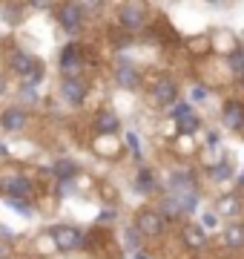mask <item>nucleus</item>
Wrapping results in <instances>:
<instances>
[{
	"instance_id": "obj_1",
	"label": "nucleus",
	"mask_w": 244,
	"mask_h": 259,
	"mask_svg": "<svg viewBox=\"0 0 244 259\" xmlns=\"http://www.w3.org/2000/svg\"><path fill=\"white\" fill-rule=\"evenodd\" d=\"M135 231L141 236H161L164 233V216L155 210H138L135 216Z\"/></svg>"
},
{
	"instance_id": "obj_2",
	"label": "nucleus",
	"mask_w": 244,
	"mask_h": 259,
	"mask_svg": "<svg viewBox=\"0 0 244 259\" xmlns=\"http://www.w3.org/2000/svg\"><path fill=\"white\" fill-rule=\"evenodd\" d=\"M57 20H60V26H64L69 35H75V32H81V26H84V12H81L78 3H64V6L57 9Z\"/></svg>"
},
{
	"instance_id": "obj_3",
	"label": "nucleus",
	"mask_w": 244,
	"mask_h": 259,
	"mask_svg": "<svg viewBox=\"0 0 244 259\" xmlns=\"http://www.w3.org/2000/svg\"><path fill=\"white\" fill-rule=\"evenodd\" d=\"M52 242L57 245V250H75L81 245V233L78 228H69V225H55L52 231H49Z\"/></svg>"
},
{
	"instance_id": "obj_4",
	"label": "nucleus",
	"mask_w": 244,
	"mask_h": 259,
	"mask_svg": "<svg viewBox=\"0 0 244 259\" xmlns=\"http://www.w3.org/2000/svg\"><path fill=\"white\" fill-rule=\"evenodd\" d=\"M172 118H175V127H178L181 136H190V133H196V130H198L196 112L190 110L187 104H178V107L172 110Z\"/></svg>"
},
{
	"instance_id": "obj_5",
	"label": "nucleus",
	"mask_w": 244,
	"mask_h": 259,
	"mask_svg": "<svg viewBox=\"0 0 244 259\" xmlns=\"http://www.w3.org/2000/svg\"><path fill=\"white\" fill-rule=\"evenodd\" d=\"M175 93H178V87L172 83V78H158L155 87H152V101L158 104V107H169V104L175 101Z\"/></svg>"
},
{
	"instance_id": "obj_6",
	"label": "nucleus",
	"mask_w": 244,
	"mask_h": 259,
	"mask_svg": "<svg viewBox=\"0 0 244 259\" xmlns=\"http://www.w3.org/2000/svg\"><path fill=\"white\" fill-rule=\"evenodd\" d=\"M60 93H64V98L69 104H84L86 98V83L81 81V78H64V83H60Z\"/></svg>"
},
{
	"instance_id": "obj_7",
	"label": "nucleus",
	"mask_w": 244,
	"mask_h": 259,
	"mask_svg": "<svg viewBox=\"0 0 244 259\" xmlns=\"http://www.w3.org/2000/svg\"><path fill=\"white\" fill-rule=\"evenodd\" d=\"M115 81L121 83L124 90H138V83H141V75H138V69L132 64H118L115 66Z\"/></svg>"
},
{
	"instance_id": "obj_8",
	"label": "nucleus",
	"mask_w": 244,
	"mask_h": 259,
	"mask_svg": "<svg viewBox=\"0 0 244 259\" xmlns=\"http://www.w3.org/2000/svg\"><path fill=\"white\" fill-rule=\"evenodd\" d=\"M118 20H121V26L127 29V32H135V29L144 26V9L141 6H135V3H130V6H124L121 9Z\"/></svg>"
},
{
	"instance_id": "obj_9",
	"label": "nucleus",
	"mask_w": 244,
	"mask_h": 259,
	"mask_svg": "<svg viewBox=\"0 0 244 259\" xmlns=\"http://www.w3.org/2000/svg\"><path fill=\"white\" fill-rule=\"evenodd\" d=\"M60 69H64L66 78H78V72H81V49L66 47L64 55H60Z\"/></svg>"
},
{
	"instance_id": "obj_10",
	"label": "nucleus",
	"mask_w": 244,
	"mask_h": 259,
	"mask_svg": "<svg viewBox=\"0 0 244 259\" xmlns=\"http://www.w3.org/2000/svg\"><path fill=\"white\" fill-rule=\"evenodd\" d=\"M221 118L230 130H244V104L238 101H227L224 104V112H221Z\"/></svg>"
},
{
	"instance_id": "obj_11",
	"label": "nucleus",
	"mask_w": 244,
	"mask_h": 259,
	"mask_svg": "<svg viewBox=\"0 0 244 259\" xmlns=\"http://www.w3.org/2000/svg\"><path fill=\"white\" fill-rule=\"evenodd\" d=\"M169 187H172V196H184V193H196V185H193V176L178 170L169 176Z\"/></svg>"
},
{
	"instance_id": "obj_12",
	"label": "nucleus",
	"mask_w": 244,
	"mask_h": 259,
	"mask_svg": "<svg viewBox=\"0 0 244 259\" xmlns=\"http://www.w3.org/2000/svg\"><path fill=\"white\" fill-rule=\"evenodd\" d=\"M181 242H184L187 248L196 250V248H201V245L207 242V231L201 228V225H187V228L181 231Z\"/></svg>"
},
{
	"instance_id": "obj_13",
	"label": "nucleus",
	"mask_w": 244,
	"mask_h": 259,
	"mask_svg": "<svg viewBox=\"0 0 244 259\" xmlns=\"http://www.w3.org/2000/svg\"><path fill=\"white\" fill-rule=\"evenodd\" d=\"M3 187H6L9 199H26V196L32 193V185H29L23 176H12L9 182H3Z\"/></svg>"
},
{
	"instance_id": "obj_14",
	"label": "nucleus",
	"mask_w": 244,
	"mask_h": 259,
	"mask_svg": "<svg viewBox=\"0 0 244 259\" xmlns=\"http://www.w3.org/2000/svg\"><path fill=\"white\" fill-rule=\"evenodd\" d=\"M9 64H12V69H15L18 75H29V69L38 64V61H35L32 55H26V52H15V55L9 58Z\"/></svg>"
},
{
	"instance_id": "obj_15",
	"label": "nucleus",
	"mask_w": 244,
	"mask_h": 259,
	"mask_svg": "<svg viewBox=\"0 0 244 259\" xmlns=\"http://www.w3.org/2000/svg\"><path fill=\"white\" fill-rule=\"evenodd\" d=\"M3 127L6 130H23V124H26V112L23 110H15V107H9V110L3 112Z\"/></svg>"
},
{
	"instance_id": "obj_16",
	"label": "nucleus",
	"mask_w": 244,
	"mask_h": 259,
	"mask_svg": "<svg viewBox=\"0 0 244 259\" xmlns=\"http://www.w3.org/2000/svg\"><path fill=\"white\" fill-rule=\"evenodd\" d=\"M224 242H227V248H241L244 245V225H238V222L227 225L224 228Z\"/></svg>"
},
{
	"instance_id": "obj_17",
	"label": "nucleus",
	"mask_w": 244,
	"mask_h": 259,
	"mask_svg": "<svg viewBox=\"0 0 244 259\" xmlns=\"http://www.w3.org/2000/svg\"><path fill=\"white\" fill-rule=\"evenodd\" d=\"M216 213H218V216H235V213H238V199H235L233 193L221 196L218 204H216Z\"/></svg>"
},
{
	"instance_id": "obj_18",
	"label": "nucleus",
	"mask_w": 244,
	"mask_h": 259,
	"mask_svg": "<svg viewBox=\"0 0 244 259\" xmlns=\"http://www.w3.org/2000/svg\"><path fill=\"white\" fill-rule=\"evenodd\" d=\"M75 173H78V164L72 161V158H57V164H55V176H57V179L69 182Z\"/></svg>"
},
{
	"instance_id": "obj_19",
	"label": "nucleus",
	"mask_w": 244,
	"mask_h": 259,
	"mask_svg": "<svg viewBox=\"0 0 244 259\" xmlns=\"http://www.w3.org/2000/svg\"><path fill=\"white\" fill-rule=\"evenodd\" d=\"M98 130H101V133H115V130H118V115H115L112 110H103L101 115H98Z\"/></svg>"
},
{
	"instance_id": "obj_20",
	"label": "nucleus",
	"mask_w": 244,
	"mask_h": 259,
	"mask_svg": "<svg viewBox=\"0 0 244 259\" xmlns=\"http://www.w3.org/2000/svg\"><path fill=\"white\" fill-rule=\"evenodd\" d=\"M138 190H141V193H152V190H155V176H152V170H141V173H138Z\"/></svg>"
},
{
	"instance_id": "obj_21",
	"label": "nucleus",
	"mask_w": 244,
	"mask_h": 259,
	"mask_svg": "<svg viewBox=\"0 0 244 259\" xmlns=\"http://www.w3.org/2000/svg\"><path fill=\"white\" fill-rule=\"evenodd\" d=\"M40 78H43V66H40V64H35L32 69H29V75H23V87L29 90V87H32V83H38Z\"/></svg>"
},
{
	"instance_id": "obj_22",
	"label": "nucleus",
	"mask_w": 244,
	"mask_h": 259,
	"mask_svg": "<svg viewBox=\"0 0 244 259\" xmlns=\"http://www.w3.org/2000/svg\"><path fill=\"white\" fill-rule=\"evenodd\" d=\"M164 213H167V216H172V219H175V216H181V213H184V207H181V202H178V199H175V196H169L167 202H164Z\"/></svg>"
},
{
	"instance_id": "obj_23",
	"label": "nucleus",
	"mask_w": 244,
	"mask_h": 259,
	"mask_svg": "<svg viewBox=\"0 0 244 259\" xmlns=\"http://www.w3.org/2000/svg\"><path fill=\"white\" fill-rule=\"evenodd\" d=\"M9 207H15L18 213H23V216H29V207H26V199H9Z\"/></svg>"
},
{
	"instance_id": "obj_24",
	"label": "nucleus",
	"mask_w": 244,
	"mask_h": 259,
	"mask_svg": "<svg viewBox=\"0 0 244 259\" xmlns=\"http://www.w3.org/2000/svg\"><path fill=\"white\" fill-rule=\"evenodd\" d=\"M230 66H233L235 72H244V55H241V52H233V58H230Z\"/></svg>"
},
{
	"instance_id": "obj_25",
	"label": "nucleus",
	"mask_w": 244,
	"mask_h": 259,
	"mask_svg": "<svg viewBox=\"0 0 244 259\" xmlns=\"http://www.w3.org/2000/svg\"><path fill=\"white\" fill-rule=\"evenodd\" d=\"M127 245L138 253V231H127Z\"/></svg>"
},
{
	"instance_id": "obj_26",
	"label": "nucleus",
	"mask_w": 244,
	"mask_h": 259,
	"mask_svg": "<svg viewBox=\"0 0 244 259\" xmlns=\"http://www.w3.org/2000/svg\"><path fill=\"white\" fill-rule=\"evenodd\" d=\"M127 141H130L132 153H135V156H138V139H135V133H127Z\"/></svg>"
},
{
	"instance_id": "obj_27",
	"label": "nucleus",
	"mask_w": 244,
	"mask_h": 259,
	"mask_svg": "<svg viewBox=\"0 0 244 259\" xmlns=\"http://www.w3.org/2000/svg\"><path fill=\"white\" fill-rule=\"evenodd\" d=\"M204 87H196V90H193V98H196V101H201V98H204Z\"/></svg>"
},
{
	"instance_id": "obj_28",
	"label": "nucleus",
	"mask_w": 244,
	"mask_h": 259,
	"mask_svg": "<svg viewBox=\"0 0 244 259\" xmlns=\"http://www.w3.org/2000/svg\"><path fill=\"white\" fill-rule=\"evenodd\" d=\"M204 225H207V228H213V225H216V213H207V216H204Z\"/></svg>"
},
{
	"instance_id": "obj_29",
	"label": "nucleus",
	"mask_w": 244,
	"mask_h": 259,
	"mask_svg": "<svg viewBox=\"0 0 244 259\" xmlns=\"http://www.w3.org/2000/svg\"><path fill=\"white\" fill-rule=\"evenodd\" d=\"M132 259H150V256H147V253H141V250H138V253H135V256H132Z\"/></svg>"
},
{
	"instance_id": "obj_30",
	"label": "nucleus",
	"mask_w": 244,
	"mask_h": 259,
	"mask_svg": "<svg viewBox=\"0 0 244 259\" xmlns=\"http://www.w3.org/2000/svg\"><path fill=\"white\" fill-rule=\"evenodd\" d=\"M3 87H6V83H3V78H0V93H3Z\"/></svg>"
},
{
	"instance_id": "obj_31",
	"label": "nucleus",
	"mask_w": 244,
	"mask_h": 259,
	"mask_svg": "<svg viewBox=\"0 0 244 259\" xmlns=\"http://www.w3.org/2000/svg\"><path fill=\"white\" fill-rule=\"evenodd\" d=\"M0 190H3V182H0Z\"/></svg>"
},
{
	"instance_id": "obj_32",
	"label": "nucleus",
	"mask_w": 244,
	"mask_h": 259,
	"mask_svg": "<svg viewBox=\"0 0 244 259\" xmlns=\"http://www.w3.org/2000/svg\"><path fill=\"white\" fill-rule=\"evenodd\" d=\"M0 233H3V231H0Z\"/></svg>"
}]
</instances>
